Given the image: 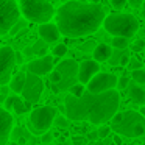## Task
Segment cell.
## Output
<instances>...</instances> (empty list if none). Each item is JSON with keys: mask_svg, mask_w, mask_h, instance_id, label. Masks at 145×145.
I'll return each mask as SVG.
<instances>
[{"mask_svg": "<svg viewBox=\"0 0 145 145\" xmlns=\"http://www.w3.org/2000/svg\"><path fill=\"white\" fill-rule=\"evenodd\" d=\"M120 106V94L108 91L103 94L84 92L80 98L67 95L64 100V112L69 120L86 122L92 125H105L108 120H112Z\"/></svg>", "mask_w": 145, "mask_h": 145, "instance_id": "1", "label": "cell"}, {"mask_svg": "<svg viewBox=\"0 0 145 145\" xmlns=\"http://www.w3.org/2000/svg\"><path fill=\"white\" fill-rule=\"evenodd\" d=\"M105 10L100 5L83 0H70L56 11V25L67 38H83L95 33L103 25Z\"/></svg>", "mask_w": 145, "mask_h": 145, "instance_id": "2", "label": "cell"}, {"mask_svg": "<svg viewBox=\"0 0 145 145\" xmlns=\"http://www.w3.org/2000/svg\"><path fill=\"white\" fill-rule=\"evenodd\" d=\"M111 129L117 136L140 137L145 136V117L137 111L117 112L111 120Z\"/></svg>", "mask_w": 145, "mask_h": 145, "instance_id": "3", "label": "cell"}, {"mask_svg": "<svg viewBox=\"0 0 145 145\" xmlns=\"http://www.w3.org/2000/svg\"><path fill=\"white\" fill-rule=\"evenodd\" d=\"M103 27L112 38H133L139 30V20L133 14L114 13L105 19Z\"/></svg>", "mask_w": 145, "mask_h": 145, "instance_id": "4", "label": "cell"}, {"mask_svg": "<svg viewBox=\"0 0 145 145\" xmlns=\"http://www.w3.org/2000/svg\"><path fill=\"white\" fill-rule=\"evenodd\" d=\"M19 10L20 13L35 24H48L53 17L55 10L47 0H19Z\"/></svg>", "mask_w": 145, "mask_h": 145, "instance_id": "5", "label": "cell"}, {"mask_svg": "<svg viewBox=\"0 0 145 145\" xmlns=\"http://www.w3.org/2000/svg\"><path fill=\"white\" fill-rule=\"evenodd\" d=\"M55 119H56V109L53 106H39L30 114L28 126L33 134L42 136L48 133L50 126L55 123Z\"/></svg>", "mask_w": 145, "mask_h": 145, "instance_id": "6", "label": "cell"}, {"mask_svg": "<svg viewBox=\"0 0 145 145\" xmlns=\"http://www.w3.org/2000/svg\"><path fill=\"white\" fill-rule=\"evenodd\" d=\"M78 67H80V64L76 63L75 59L61 61L56 66V70L61 75V83L58 86L50 84L52 91H53L55 94H58V92L67 91V89H70L72 86H75L76 83H78Z\"/></svg>", "mask_w": 145, "mask_h": 145, "instance_id": "7", "label": "cell"}, {"mask_svg": "<svg viewBox=\"0 0 145 145\" xmlns=\"http://www.w3.org/2000/svg\"><path fill=\"white\" fill-rule=\"evenodd\" d=\"M20 10L14 0H0V36H5L19 22Z\"/></svg>", "mask_w": 145, "mask_h": 145, "instance_id": "8", "label": "cell"}, {"mask_svg": "<svg viewBox=\"0 0 145 145\" xmlns=\"http://www.w3.org/2000/svg\"><path fill=\"white\" fill-rule=\"evenodd\" d=\"M14 66H16V52L11 47H0V86L11 81Z\"/></svg>", "mask_w": 145, "mask_h": 145, "instance_id": "9", "label": "cell"}, {"mask_svg": "<svg viewBox=\"0 0 145 145\" xmlns=\"http://www.w3.org/2000/svg\"><path fill=\"white\" fill-rule=\"evenodd\" d=\"M117 83H119V78L116 75L100 72L89 81L88 92H91V94H103V92H108V91H114Z\"/></svg>", "mask_w": 145, "mask_h": 145, "instance_id": "10", "label": "cell"}, {"mask_svg": "<svg viewBox=\"0 0 145 145\" xmlns=\"http://www.w3.org/2000/svg\"><path fill=\"white\" fill-rule=\"evenodd\" d=\"M44 92V81L41 80V76H36L33 73H27L25 86L22 91V97L25 98V101L28 103H38L42 97Z\"/></svg>", "mask_w": 145, "mask_h": 145, "instance_id": "11", "label": "cell"}, {"mask_svg": "<svg viewBox=\"0 0 145 145\" xmlns=\"http://www.w3.org/2000/svg\"><path fill=\"white\" fill-rule=\"evenodd\" d=\"M97 73H100V66H98L97 61H94V59L83 61L78 67V83H81L83 86L89 84V81H91Z\"/></svg>", "mask_w": 145, "mask_h": 145, "instance_id": "12", "label": "cell"}, {"mask_svg": "<svg viewBox=\"0 0 145 145\" xmlns=\"http://www.w3.org/2000/svg\"><path fill=\"white\" fill-rule=\"evenodd\" d=\"M28 72L33 73L36 76H42V75H48L52 73L53 70V56L47 55V56H42V58H38V59L28 63Z\"/></svg>", "mask_w": 145, "mask_h": 145, "instance_id": "13", "label": "cell"}, {"mask_svg": "<svg viewBox=\"0 0 145 145\" xmlns=\"http://www.w3.org/2000/svg\"><path fill=\"white\" fill-rule=\"evenodd\" d=\"M13 131V116L7 109L0 108V145H7Z\"/></svg>", "mask_w": 145, "mask_h": 145, "instance_id": "14", "label": "cell"}, {"mask_svg": "<svg viewBox=\"0 0 145 145\" xmlns=\"http://www.w3.org/2000/svg\"><path fill=\"white\" fill-rule=\"evenodd\" d=\"M38 31H39L41 39L45 42V44L56 42L58 39H59V36H61V31H59V28H58V25H56V24H52V22L39 25Z\"/></svg>", "mask_w": 145, "mask_h": 145, "instance_id": "15", "label": "cell"}, {"mask_svg": "<svg viewBox=\"0 0 145 145\" xmlns=\"http://www.w3.org/2000/svg\"><path fill=\"white\" fill-rule=\"evenodd\" d=\"M30 105H27L25 101L22 100L20 97H17V95H13V97H8L7 101H5V109L10 112L11 109H14L17 114H24L25 111H28Z\"/></svg>", "mask_w": 145, "mask_h": 145, "instance_id": "16", "label": "cell"}, {"mask_svg": "<svg viewBox=\"0 0 145 145\" xmlns=\"http://www.w3.org/2000/svg\"><path fill=\"white\" fill-rule=\"evenodd\" d=\"M128 97L131 101H134L136 105H140L144 108L145 105V89L140 88L139 84H131L128 86Z\"/></svg>", "mask_w": 145, "mask_h": 145, "instance_id": "17", "label": "cell"}, {"mask_svg": "<svg viewBox=\"0 0 145 145\" xmlns=\"http://www.w3.org/2000/svg\"><path fill=\"white\" fill-rule=\"evenodd\" d=\"M111 55H112V48L108 44H98L94 48V61L97 63H105V61H109Z\"/></svg>", "mask_w": 145, "mask_h": 145, "instance_id": "18", "label": "cell"}, {"mask_svg": "<svg viewBox=\"0 0 145 145\" xmlns=\"http://www.w3.org/2000/svg\"><path fill=\"white\" fill-rule=\"evenodd\" d=\"M25 80H27V73L25 72H19L10 81V89L14 92V94H22L24 86H25Z\"/></svg>", "mask_w": 145, "mask_h": 145, "instance_id": "19", "label": "cell"}, {"mask_svg": "<svg viewBox=\"0 0 145 145\" xmlns=\"http://www.w3.org/2000/svg\"><path fill=\"white\" fill-rule=\"evenodd\" d=\"M131 78L136 84L139 86H145V69H139V70H133L131 72Z\"/></svg>", "mask_w": 145, "mask_h": 145, "instance_id": "20", "label": "cell"}, {"mask_svg": "<svg viewBox=\"0 0 145 145\" xmlns=\"http://www.w3.org/2000/svg\"><path fill=\"white\" fill-rule=\"evenodd\" d=\"M111 44H112V47L116 48V50H126V47L129 45V39H126V38H112Z\"/></svg>", "mask_w": 145, "mask_h": 145, "instance_id": "21", "label": "cell"}, {"mask_svg": "<svg viewBox=\"0 0 145 145\" xmlns=\"http://www.w3.org/2000/svg\"><path fill=\"white\" fill-rule=\"evenodd\" d=\"M126 53H128V52H125V50H116V52H112V55H111V58H109V63L112 64V66H117V64L120 66V61H122V58L125 56Z\"/></svg>", "mask_w": 145, "mask_h": 145, "instance_id": "22", "label": "cell"}, {"mask_svg": "<svg viewBox=\"0 0 145 145\" xmlns=\"http://www.w3.org/2000/svg\"><path fill=\"white\" fill-rule=\"evenodd\" d=\"M69 92H70V95H72V97H76V98H80L81 97L83 94H84V86L81 84V83H76L75 86H72V88L69 89Z\"/></svg>", "mask_w": 145, "mask_h": 145, "instance_id": "23", "label": "cell"}, {"mask_svg": "<svg viewBox=\"0 0 145 145\" xmlns=\"http://www.w3.org/2000/svg\"><path fill=\"white\" fill-rule=\"evenodd\" d=\"M31 50H33V53H36V55H45V52H47V44L41 39V41H38L33 45Z\"/></svg>", "mask_w": 145, "mask_h": 145, "instance_id": "24", "label": "cell"}, {"mask_svg": "<svg viewBox=\"0 0 145 145\" xmlns=\"http://www.w3.org/2000/svg\"><path fill=\"white\" fill-rule=\"evenodd\" d=\"M52 55L56 58H63L64 55H67V47L64 44H56L53 47V50H52Z\"/></svg>", "mask_w": 145, "mask_h": 145, "instance_id": "25", "label": "cell"}, {"mask_svg": "<svg viewBox=\"0 0 145 145\" xmlns=\"http://www.w3.org/2000/svg\"><path fill=\"white\" fill-rule=\"evenodd\" d=\"M128 67L129 70H139V69H144V64H142V61L140 59H137V58H131V59H129V63H128Z\"/></svg>", "mask_w": 145, "mask_h": 145, "instance_id": "26", "label": "cell"}, {"mask_svg": "<svg viewBox=\"0 0 145 145\" xmlns=\"http://www.w3.org/2000/svg\"><path fill=\"white\" fill-rule=\"evenodd\" d=\"M98 131V137L100 139H106L108 136L111 134V131H112V129H111V126H106V125H101L100 128L97 129Z\"/></svg>", "mask_w": 145, "mask_h": 145, "instance_id": "27", "label": "cell"}, {"mask_svg": "<svg viewBox=\"0 0 145 145\" xmlns=\"http://www.w3.org/2000/svg\"><path fill=\"white\" fill-rule=\"evenodd\" d=\"M59 83H61V75H59V72H58L56 69H53L52 73H50V84L58 86Z\"/></svg>", "mask_w": 145, "mask_h": 145, "instance_id": "28", "label": "cell"}, {"mask_svg": "<svg viewBox=\"0 0 145 145\" xmlns=\"http://www.w3.org/2000/svg\"><path fill=\"white\" fill-rule=\"evenodd\" d=\"M55 123H56L58 126H61V128H66V126L69 125V119H67V117H63V116H56Z\"/></svg>", "mask_w": 145, "mask_h": 145, "instance_id": "29", "label": "cell"}, {"mask_svg": "<svg viewBox=\"0 0 145 145\" xmlns=\"http://www.w3.org/2000/svg\"><path fill=\"white\" fill-rule=\"evenodd\" d=\"M72 144L73 145H86L88 144V139L84 136H73L72 137Z\"/></svg>", "mask_w": 145, "mask_h": 145, "instance_id": "30", "label": "cell"}, {"mask_svg": "<svg viewBox=\"0 0 145 145\" xmlns=\"http://www.w3.org/2000/svg\"><path fill=\"white\" fill-rule=\"evenodd\" d=\"M131 48H133V52H144V48H145V42L142 41V39H139V41H136L134 44L131 45Z\"/></svg>", "mask_w": 145, "mask_h": 145, "instance_id": "31", "label": "cell"}, {"mask_svg": "<svg viewBox=\"0 0 145 145\" xmlns=\"http://www.w3.org/2000/svg\"><path fill=\"white\" fill-rule=\"evenodd\" d=\"M126 2H128V0H111V5H112L114 10H122L126 5Z\"/></svg>", "mask_w": 145, "mask_h": 145, "instance_id": "32", "label": "cell"}, {"mask_svg": "<svg viewBox=\"0 0 145 145\" xmlns=\"http://www.w3.org/2000/svg\"><path fill=\"white\" fill-rule=\"evenodd\" d=\"M52 140H53V134H52V133H45V134H42L41 142H42L44 145H50Z\"/></svg>", "mask_w": 145, "mask_h": 145, "instance_id": "33", "label": "cell"}, {"mask_svg": "<svg viewBox=\"0 0 145 145\" xmlns=\"http://www.w3.org/2000/svg\"><path fill=\"white\" fill-rule=\"evenodd\" d=\"M86 139H88V142H97V139H100V137H98V131L95 129V131H91V133H88V136H86Z\"/></svg>", "mask_w": 145, "mask_h": 145, "instance_id": "34", "label": "cell"}, {"mask_svg": "<svg viewBox=\"0 0 145 145\" xmlns=\"http://www.w3.org/2000/svg\"><path fill=\"white\" fill-rule=\"evenodd\" d=\"M117 84H119L120 89L128 88V86H129V78H128V76H122V78L119 80V83H117Z\"/></svg>", "mask_w": 145, "mask_h": 145, "instance_id": "35", "label": "cell"}, {"mask_svg": "<svg viewBox=\"0 0 145 145\" xmlns=\"http://www.w3.org/2000/svg\"><path fill=\"white\" fill-rule=\"evenodd\" d=\"M20 134H22V129H20V128H16V129H14V133H13V140L16 142L17 139L20 137Z\"/></svg>", "mask_w": 145, "mask_h": 145, "instance_id": "36", "label": "cell"}, {"mask_svg": "<svg viewBox=\"0 0 145 145\" xmlns=\"http://www.w3.org/2000/svg\"><path fill=\"white\" fill-rule=\"evenodd\" d=\"M128 2L131 3V7H136V8L140 7V5L144 3V0H128Z\"/></svg>", "mask_w": 145, "mask_h": 145, "instance_id": "37", "label": "cell"}, {"mask_svg": "<svg viewBox=\"0 0 145 145\" xmlns=\"http://www.w3.org/2000/svg\"><path fill=\"white\" fill-rule=\"evenodd\" d=\"M24 61V56H22V53H17L16 52V64H20Z\"/></svg>", "mask_w": 145, "mask_h": 145, "instance_id": "38", "label": "cell"}, {"mask_svg": "<svg viewBox=\"0 0 145 145\" xmlns=\"http://www.w3.org/2000/svg\"><path fill=\"white\" fill-rule=\"evenodd\" d=\"M114 144L116 145H122V139H120V136H114Z\"/></svg>", "mask_w": 145, "mask_h": 145, "instance_id": "39", "label": "cell"}, {"mask_svg": "<svg viewBox=\"0 0 145 145\" xmlns=\"http://www.w3.org/2000/svg\"><path fill=\"white\" fill-rule=\"evenodd\" d=\"M20 27H24V24H20V22H19V24H17V25H16V27H13V30H11V31H13V33H16V31H17V30H19V28H20Z\"/></svg>", "mask_w": 145, "mask_h": 145, "instance_id": "40", "label": "cell"}, {"mask_svg": "<svg viewBox=\"0 0 145 145\" xmlns=\"http://www.w3.org/2000/svg\"><path fill=\"white\" fill-rule=\"evenodd\" d=\"M24 53H25V56H28V55L33 53V50H31V48H25V52H24Z\"/></svg>", "mask_w": 145, "mask_h": 145, "instance_id": "41", "label": "cell"}, {"mask_svg": "<svg viewBox=\"0 0 145 145\" xmlns=\"http://www.w3.org/2000/svg\"><path fill=\"white\" fill-rule=\"evenodd\" d=\"M7 94H8V89L5 86H2V95H7Z\"/></svg>", "mask_w": 145, "mask_h": 145, "instance_id": "42", "label": "cell"}, {"mask_svg": "<svg viewBox=\"0 0 145 145\" xmlns=\"http://www.w3.org/2000/svg\"><path fill=\"white\" fill-rule=\"evenodd\" d=\"M142 17L145 19V2H144V8H142Z\"/></svg>", "mask_w": 145, "mask_h": 145, "instance_id": "43", "label": "cell"}, {"mask_svg": "<svg viewBox=\"0 0 145 145\" xmlns=\"http://www.w3.org/2000/svg\"><path fill=\"white\" fill-rule=\"evenodd\" d=\"M140 114H142V116H144V117H145V106H144V108H142V111H140Z\"/></svg>", "mask_w": 145, "mask_h": 145, "instance_id": "44", "label": "cell"}, {"mask_svg": "<svg viewBox=\"0 0 145 145\" xmlns=\"http://www.w3.org/2000/svg\"><path fill=\"white\" fill-rule=\"evenodd\" d=\"M95 145H106V144H105V142H97Z\"/></svg>", "mask_w": 145, "mask_h": 145, "instance_id": "45", "label": "cell"}, {"mask_svg": "<svg viewBox=\"0 0 145 145\" xmlns=\"http://www.w3.org/2000/svg\"><path fill=\"white\" fill-rule=\"evenodd\" d=\"M10 145H17V142H14V140H13V142H10Z\"/></svg>", "mask_w": 145, "mask_h": 145, "instance_id": "46", "label": "cell"}, {"mask_svg": "<svg viewBox=\"0 0 145 145\" xmlns=\"http://www.w3.org/2000/svg\"><path fill=\"white\" fill-rule=\"evenodd\" d=\"M41 145H44V144H41ZM50 145H52V144H50Z\"/></svg>", "mask_w": 145, "mask_h": 145, "instance_id": "47", "label": "cell"}, {"mask_svg": "<svg viewBox=\"0 0 145 145\" xmlns=\"http://www.w3.org/2000/svg\"><path fill=\"white\" fill-rule=\"evenodd\" d=\"M144 55H145V53H144Z\"/></svg>", "mask_w": 145, "mask_h": 145, "instance_id": "48", "label": "cell"}]
</instances>
